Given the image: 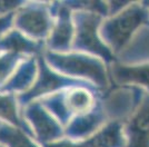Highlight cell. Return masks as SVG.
Here are the masks:
<instances>
[{
    "instance_id": "3",
    "label": "cell",
    "mask_w": 149,
    "mask_h": 147,
    "mask_svg": "<svg viewBox=\"0 0 149 147\" xmlns=\"http://www.w3.org/2000/svg\"><path fill=\"white\" fill-rule=\"evenodd\" d=\"M100 16L98 13H81L80 18L77 20V38L76 45L86 51L105 57L108 59L111 54L107 46L100 41L97 35Z\"/></svg>"
},
{
    "instance_id": "19",
    "label": "cell",
    "mask_w": 149,
    "mask_h": 147,
    "mask_svg": "<svg viewBox=\"0 0 149 147\" xmlns=\"http://www.w3.org/2000/svg\"><path fill=\"white\" fill-rule=\"evenodd\" d=\"M46 147H81L78 144H74L71 141H51V144H49Z\"/></svg>"
},
{
    "instance_id": "16",
    "label": "cell",
    "mask_w": 149,
    "mask_h": 147,
    "mask_svg": "<svg viewBox=\"0 0 149 147\" xmlns=\"http://www.w3.org/2000/svg\"><path fill=\"white\" fill-rule=\"evenodd\" d=\"M15 62H17L16 54H8V56L0 58V83L5 81L7 76L11 73Z\"/></svg>"
},
{
    "instance_id": "18",
    "label": "cell",
    "mask_w": 149,
    "mask_h": 147,
    "mask_svg": "<svg viewBox=\"0 0 149 147\" xmlns=\"http://www.w3.org/2000/svg\"><path fill=\"white\" fill-rule=\"evenodd\" d=\"M10 24H11V16L10 15L0 17V35L6 30V29H8V27Z\"/></svg>"
},
{
    "instance_id": "10",
    "label": "cell",
    "mask_w": 149,
    "mask_h": 147,
    "mask_svg": "<svg viewBox=\"0 0 149 147\" xmlns=\"http://www.w3.org/2000/svg\"><path fill=\"white\" fill-rule=\"evenodd\" d=\"M28 115L32 116V123L35 126L36 134L39 136V138L42 141L55 139L59 136V133L61 134V130H59V127L55 120L50 117V115L46 114L44 110L38 106H32Z\"/></svg>"
},
{
    "instance_id": "12",
    "label": "cell",
    "mask_w": 149,
    "mask_h": 147,
    "mask_svg": "<svg viewBox=\"0 0 149 147\" xmlns=\"http://www.w3.org/2000/svg\"><path fill=\"white\" fill-rule=\"evenodd\" d=\"M65 83H66V79L57 76L56 74L51 73L49 69L44 65L41 67V73H40V77H39L37 84L33 86L32 89L26 95H28L30 97L38 96V95H41L45 92H51V90H54V89L63 85Z\"/></svg>"
},
{
    "instance_id": "17",
    "label": "cell",
    "mask_w": 149,
    "mask_h": 147,
    "mask_svg": "<svg viewBox=\"0 0 149 147\" xmlns=\"http://www.w3.org/2000/svg\"><path fill=\"white\" fill-rule=\"evenodd\" d=\"M20 5H21L20 2H15V1H0V16L13 11Z\"/></svg>"
},
{
    "instance_id": "5",
    "label": "cell",
    "mask_w": 149,
    "mask_h": 147,
    "mask_svg": "<svg viewBox=\"0 0 149 147\" xmlns=\"http://www.w3.org/2000/svg\"><path fill=\"white\" fill-rule=\"evenodd\" d=\"M112 76L118 84L149 94V62L116 64L112 68Z\"/></svg>"
},
{
    "instance_id": "13",
    "label": "cell",
    "mask_w": 149,
    "mask_h": 147,
    "mask_svg": "<svg viewBox=\"0 0 149 147\" xmlns=\"http://www.w3.org/2000/svg\"><path fill=\"white\" fill-rule=\"evenodd\" d=\"M0 46L5 49H8L11 51V54H17L18 52H29V51H36L37 46L33 43L29 41L27 38L20 35L19 32L13 31L8 34L0 40Z\"/></svg>"
},
{
    "instance_id": "1",
    "label": "cell",
    "mask_w": 149,
    "mask_h": 147,
    "mask_svg": "<svg viewBox=\"0 0 149 147\" xmlns=\"http://www.w3.org/2000/svg\"><path fill=\"white\" fill-rule=\"evenodd\" d=\"M149 24L147 2H132L104 24V38L115 51H123L143 26Z\"/></svg>"
},
{
    "instance_id": "4",
    "label": "cell",
    "mask_w": 149,
    "mask_h": 147,
    "mask_svg": "<svg viewBox=\"0 0 149 147\" xmlns=\"http://www.w3.org/2000/svg\"><path fill=\"white\" fill-rule=\"evenodd\" d=\"M50 62L68 73L85 76L98 84H106V75L99 61L85 56H50Z\"/></svg>"
},
{
    "instance_id": "11",
    "label": "cell",
    "mask_w": 149,
    "mask_h": 147,
    "mask_svg": "<svg viewBox=\"0 0 149 147\" xmlns=\"http://www.w3.org/2000/svg\"><path fill=\"white\" fill-rule=\"evenodd\" d=\"M93 95L88 90L85 89H74L70 90L67 95L65 107L62 108L60 116L61 118L66 117V113H74L78 115H84L87 111L93 108Z\"/></svg>"
},
{
    "instance_id": "20",
    "label": "cell",
    "mask_w": 149,
    "mask_h": 147,
    "mask_svg": "<svg viewBox=\"0 0 149 147\" xmlns=\"http://www.w3.org/2000/svg\"><path fill=\"white\" fill-rule=\"evenodd\" d=\"M147 5H148V7H149V2H147Z\"/></svg>"
},
{
    "instance_id": "6",
    "label": "cell",
    "mask_w": 149,
    "mask_h": 147,
    "mask_svg": "<svg viewBox=\"0 0 149 147\" xmlns=\"http://www.w3.org/2000/svg\"><path fill=\"white\" fill-rule=\"evenodd\" d=\"M16 24L29 37L44 38L49 31L50 19L44 8H22L16 16Z\"/></svg>"
},
{
    "instance_id": "8",
    "label": "cell",
    "mask_w": 149,
    "mask_h": 147,
    "mask_svg": "<svg viewBox=\"0 0 149 147\" xmlns=\"http://www.w3.org/2000/svg\"><path fill=\"white\" fill-rule=\"evenodd\" d=\"M126 51L125 64L149 62V24L137 32L130 43L123 50Z\"/></svg>"
},
{
    "instance_id": "14",
    "label": "cell",
    "mask_w": 149,
    "mask_h": 147,
    "mask_svg": "<svg viewBox=\"0 0 149 147\" xmlns=\"http://www.w3.org/2000/svg\"><path fill=\"white\" fill-rule=\"evenodd\" d=\"M0 118H3L15 126H21L20 119L17 115L16 104L9 96H0Z\"/></svg>"
},
{
    "instance_id": "15",
    "label": "cell",
    "mask_w": 149,
    "mask_h": 147,
    "mask_svg": "<svg viewBox=\"0 0 149 147\" xmlns=\"http://www.w3.org/2000/svg\"><path fill=\"white\" fill-rule=\"evenodd\" d=\"M0 139L6 141L9 147H36L25 134L17 132V130H10L6 129L0 133Z\"/></svg>"
},
{
    "instance_id": "9",
    "label": "cell",
    "mask_w": 149,
    "mask_h": 147,
    "mask_svg": "<svg viewBox=\"0 0 149 147\" xmlns=\"http://www.w3.org/2000/svg\"><path fill=\"white\" fill-rule=\"evenodd\" d=\"M69 13L70 11H68V8H62L59 10L58 22L50 35V46L59 51L68 49L71 43L72 26Z\"/></svg>"
},
{
    "instance_id": "7",
    "label": "cell",
    "mask_w": 149,
    "mask_h": 147,
    "mask_svg": "<svg viewBox=\"0 0 149 147\" xmlns=\"http://www.w3.org/2000/svg\"><path fill=\"white\" fill-rule=\"evenodd\" d=\"M81 147H126L124 126L118 122L109 124L90 137Z\"/></svg>"
},
{
    "instance_id": "2",
    "label": "cell",
    "mask_w": 149,
    "mask_h": 147,
    "mask_svg": "<svg viewBox=\"0 0 149 147\" xmlns=\"http://www.w3.org/2000/svg\"><path fill=\"white\" fill-rule=\"evenodd\" d=\"M126 147H149V94L145 92L124 125Z\"/></svg>"
}]
</instances>
